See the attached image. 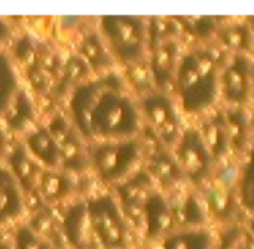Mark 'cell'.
I'll use <instances>...</instances> for the list:
<instances>
[{
    "instance_id": "obj_1",
    "label": "cell",
    "mask_w": 254,
    "mask_h": 249,
    "mask_svg": "<svg viewBox=\"0 0 254 249\" xmlns=\"http://www.w3.org/2000/svg\"><path fill=\"white\" fill-rule=\"evenodd\" d=\"M68 108L76 131L88 140L135 138L140 131L138 104L127 92L124 80L113 73L79 85Z\"/></svg>"
},
{
    "instance_id": "obj_2",
    "label": "cell",
    "mask_w": 254,
    "mask_h": 249,
    "mask_svg": "<svg viewBox=\"0 0 254 249\" xmlns=\"http://www.w3.org/2000/svg\"><path fill=\"white\" fill-rule=\"evenodd\" d=\"M222 64L217 53L204 45L182 52L173 89L180 108L188 114H205L220 97Z\"/></svg>"
},
{
    "instance_id": "obj_3",
    "label": "cell",
    "mask_w": 254,
    "mask_h": 249,
    "mask_svg": "<svg viewBox=\"0 0 254 249\" xmlns=\"http://www.w3.org/2000/svg\"><path fill=\"white\" fill-rule=\"evenodd\" d=\"M109 50L124 64L140 62L149 49V28L141 16L106 15L100 22Z\"/></svg>"
},
{
    "instance_id": "obj_4",
    "label": "cell",
    "mask_w": 254,
    "mask_h": 249,
    "mask_svg": "<svg viewBox=\"0 0 254 249\" xmlns=\"http://www.w3.org/2000/svg\"><path fill=\"white\" fill-rule=\"evenodd\" d=\"M143 156V146L137 138L98 141L89 150V163L104 183L127 180Z\"/></svg>"
},
{
    "instance_id": "obj_5",
    "label": "cell",
    "mask_w": 254,
    "mask_h": 249,
    "mask_svg": "<svg viewBox=\"0 0 254 249\" xmlns=\"http://www.w3.org/2000/svg\"><path fill=\"white\" fill-rule=\"evenodd\" d=\"M240 166L235 162L225 160L217 168L214 175L201 189V200L208 215L223 224H231L238 212V186Z\"/></svg>"
},
{
    "instance_id": "obj_6",
    "label": "cell",
    "mask_w": 254,
    "mask_h": 249,
    "mask_svg": "<svg viewBox=\"0 0 254 249\" xmlns=\"http://www.w3.org/2000/svg\"><path fill=\"white\" fill-rule=\"evenodd\" d=\"M173 154L185 175V180L195 187H202L216 172L217 163L196 128L183 129L173 149Z\"/></svg>"
},
{
    "instance_id": "obj_7",
    "label": "cell",
    "mask_w": 254,
    "mask_h": 249,
    "mask_svg": "<svg viewBox=\"0 0 254 249\" xmlns=\"http://www.w3.org/2000/svg\"><path fill=\"white\" fill-rule=\"evenodd\" d=\"M97 244L104 249H124L128 245V226L122 211L110 195L86 200Z\"/></svg>"
},
{
    "instance_id": "obj_8",
    "label": "cell",
    "mask_w": 254,
    "mask_h": 249,
    "mask_svg": "<svg viewBox=\"0 0 254 249\" xmlns=\"http://www.w3.org/2000/svg\"><path fill=\"white\" fill-rule=\"evenodd\" d=\"M138 108L141 119L149 123L158 140L165 147L174 149L185 129L174 100L167 92L152 91L143 95Z\"/></svg>"
},
{
    "instance_id": "obj_9",
    "label": "cell",
    "mask_w": 254,
    "mask_h": 249,
    "mask_svg": "<svg viewBox=\"0 0 254 249\" xmlns=\"http://www.w3.org/2000/svg\"><path fill=\"white\" fill-rule=\"evenodd\" d=\"M219 91L228 107H246L252 101L254 98L252 55L235 53L222 64Z\"/></svg>"
},
{
    "instance_id": "obj_10",
    "label": "cell",
    "mask_w": 254,
    "mask_h": 249,
    "mask_svg": "<svg viewBox=\"0 0 254 249\" xmlns=\"http://www.w3.org/2000/svg\"><path fill=\"white\" fill-rule=\"evenodd\" d=\"M150 49V56H149V74L156 86V91L165 92L167 88L174 85V77L176 71L179 67V61L182 56V49L177 37L162 40Z\"/></svg>"
},
{
    "instance_id": "obj_11",
    "label": "cell",
    "mask_w": 254,
    "mask_h": 249,
    "mask_svg": "<svg viewBox=\"0 0 254 249\" xmlns=\"http://www.w3.org/2000/svg\"><path fill=\"white\" fill-rule=\"evenodd\" d=\"M201 125L196 128L207 144L214 162L220 165L226 159H229V153L232 151L231 135L228 129V123L225 119L223 108H211L205 114Z\"/></svg>"
},
{
    "instance_id": "obj_12",
    "label": "cell",
    "mask_w": 254,
    "mask_h": 249,
    "mask_svg": "<svg viewBox=\"0 0 254 249\" xmlns=\"http://www.w3.org/2000/svg\"><path fill=\"white\" fill-rule=\"evenodd\" d=\"M141 218L147 239H164L177 230L176 218L168 198H165L158 190L152 192V195L147 198L141 211Z\"/></svg>"
},
{
    "instance_id": "obj_13",
    "label": "cell",
    "mask_w": 254,
    "mask_h": 249,
    "mask_svg": "<svg viewBox=\"0 0 254 249\" xmlns=\"http://www.w3.org/2000/svg\"><path fill=\"white\" fill-rule=\"evenodd\" d=\"M63 230L67 242L74 249H95L98 247L86 202H76L65 211Z\"/></svg>"
},
{
    "instance_id": "obj_14",
    "label": "cell",
    "mask_w": 254,
    "mask_h": 249,
    "mask_svg": "<svg viewBox=\"0 0 254 249\" xmlns=\"http://www.w3.org/2000/svg\"><path fill=\"white\" fill-rule=\"evenodd\" d=\"M177 229L204 227L207 221V211L201 198L193 192H183L168 199Z\"/></svg>"
},
{
    "instance_id": "obj_15",
    "label": "cell",
    "mask_w": 254,
    "mask_h": 249,
    "mask_svg": "<svg viewBox=\"0 0 254 249\" xmlns=\"http://www.w3.org/2000/svg\"><path fill=\"white\" fill-rule=\"evenodd\" d=\"M216 39L223 49L231 52V55H253L254 34L247 21L222 22Z\"/></svg>"
},
{
    "instance_id": "obj_16",
    "label": "cell",
    "mask_w": 254,
    "mask_h": 249,
    "mask_svg": "<svg viewBox=\"0 0 254 249\" xmlns=\"http://www.w3.org/2000/svg\"><path fill=\"white\" fill-rule=\"evenodd\" d=\"M24 209L22 189L6 166H0V224L16 220Z\"/></svg>"
},
{
    "instance_id": "obj_17",
    "label": "cell",
    "mask_w": 254,
    "mask_h": 249,
    "mask_svg": "<svg viewBox=\"0 0 254 249\" xmlns=\"http://www.w3.org/2000/svg\"><path fill=\"white\" fill-rule=\"evenodd\" d=\"M147 174L150 175L153 183L156 181L165 190L174 189L185 180V175L174 154L167 150H156L149 157Z\"/></svg>"
},
{
    "instance_id": "obj_18",
    "label": "cell",
    "mask_w": 254,
    "mask_h": 249,
    "mask_svg": "<svg viewBox=\"0 0 254 249\" xmlns=\"http://www.w3.org/2000/svg\"><path fill=\"white\" fill-rule=\"evenodd\" d=\"M152 192H155L153 180L150 178L147 171H141L134 174L132 177H128L122 183V186L119 187V199L127 209L138 211L141 217L143 206Z\"/></svg>"
},
{
    "instance_id": "obj_19",
    "label": "cell",
    "mask_w": 254,
    "mask_h": 249,
    "mask_svg": "<svg viewBox=\"0 0 254 249\" xmlns=\"http://www.w3.org/2000/svg\"><path fill=\"white\" fill-rule=\"evenodd\" d=\"M25 149L31 157H34L45 166L55 168L61 163V151L49 128L34 129L27 137Z\"/></svg>"
},
{
    "instance_id": "obj_20",
    "label": "cell",
    "mask_w": 254,
    "mask_h": 249,
    "mask_svg": "<svg viewBox=\"0 0 254 249\" xmlns=\"http://www.w3.org/2000/svg\"><path fill=\"white\" fill-rule=\"evenodd\" d=\"M161 249H213V238L204 227L177 229L161 239Z\"/></svg>"
},
{
    "instance_id": "obj_21",
    "label": "cell",
    "mask_w": 254,
    "mask_h": 249,
    "mask_svg": "<svg viewBox=\"0 0 254 249\" xmlns=\"http://www.w3.org/2000/svg\"><path fill=\"white\" fill-rule=\"evenodd\" d=\"M9 166L7 168L22 190H30L33 186L37 184V180L40 177V171L37 168V163L33 160L30 153L24 146H18L10 157H9Z\"/></svg>"
},
{
    "instance_id": "obj_22",
    "label": "cell",
    "mask_w": 254,
    "mask_h": 249,
    "mask_svg": "<svg viewBox=\"0 0 254 249\" xmlns=\"http://www.w3.org/2000/svg\"><path fill=\"white\" fill-rule=\"evenodd\" d=\"M51 134L54 135L60 151H61V162H64L68 168L79 166V162L82 160V150L79 146V141L76 140L74 134L68 128V125L60 117L55 119L54 123L49 126Z\"/></svg>"
},
{
    "instance_id": "obj_23",
    "label": "cell",
    "mask_w": 254,
    "mask_h": 249,
    "mask_svg": "<svg viewBox=\"0 0 254 249\" xmlns=\"http://www.w3.org/2000/svg\"><path fill=\"white\" fill-rule=\"evenodd\" d=\"M225 119L228 123L232 150L243 151L249 143L250 135V120L244 107H226L223 108Z\"/></svg>"
},
{
    "instance_id": "obj_24",
    "label": "cell",
    "mask_w": 254,
    "mask_h": 249,
    "mask_svg": "<svg viewBox=\"0 0 254 249\" xmlns=\"http://www.w3.org/2000/svg\"><path fill=\"white\" fill-rule=\"evenodd\" d=\"M37 187L46 202H58L73 192V181L61 172L43 171L37 180Z\"/></svg>"
},
{
    "instance_id": "obj_25",
    "label": "cell",
    "mask_w": 254,
    "mask_h": 249,
    "mask_svg": "<svg viewBox=\"0 0 254 249\" xmlns=\"http://www.w3.org/2000/svg\"><path fill=\"white\" fill-rule=\"evenodd\" d=\"M179 25L180 28L188 33L190 37L196 39L199 42V45L205 43L207 40L216 37L220 25H222V19L216 18V16H182L179 18Z\"/></svg>"
},
{
    "instance_id": "obj_26",
    "label": "cell",
    "mask_w": 254,
    "mask_h": 249,
    "mask_svg": "<svg viewBox=\"0 0 254 249\" xmlns=\"http://www.w3.org/2000/svg\"><path fill=\"white\" fill-rule=\"evenodd\" d=\"M238 202L254 217V147H252L240 166V178L237 186Z\"/></svg>"
},
{
    "instance_id": "obj_27",
    "label": "cell",
    "mask_w": 254,
    "mask_h": 249,
    "mask_svg": "<svg viewBox=\"0 0 254 249\" xmlns=\"http://www.w3.org/2000/svg\"><path fill=\"white\" fill-rule=\"evenodd\" d=\"M18 92V77L10 58L0 52V116L9 110Z\"/></svg>"
},
{
    "instance_id": "obj_28",
    "label": "cell",
    "mask_w": 254,
    "mask_h": 249,
    "mask_svg": "<svg viewBox=\"0 0 254 249\" xmlns=\"http://www.w3.org/2000/svg\"><path fill=\"white\" fill-rule=\"evenodd\" d=\"M216 249H254V238L247 227L231 224L219 239Z\"/></svg>"
},
{
    "instance_id": "obj_29",
    "label": "cell",
    "mask_w": 254,
    "mask_h": 249,
    "mask_svg": "<svg viewBox=\"0 0 254 249\" xmlns=\"http://www.w3.org/2000/svg\"><path fill=\"white\" fill-rule=\"evenodd\" d=\"M15 249H51V247L31 227H21L15 236Z\"/></svg>"
},
{
    "instance_id": "obj_30",
    "label": "cell",
    "mask_w": 254,
    "mask_h": 249,
    "mask_svg": "<svg viewBox=\"0 0 254 249\" xmlns=\"http://www.w3.org/2000/svg\"><path fill=\"white\" fill-rule=\"evenodd\" d=\"M4 146H6V138H4L3 131L0 129V156H1V153H3V150H4Z\"/></svg>"
},
{
    "instance_id": "obj_31",
    "label": "cell",
    "mask_w": 254,
    "mask_h": 249,
    "mask_svg": "<svg viewBox=\"0 0 254 249\" xmlns=\"http://www.w3.org/2000/svg\"><path fill=\"white\" fill-rule=\"evenodd\" d=\"M247 229H249V232L253 235V238H254V217L250 220V223H249V226H247Z\"/></svg>"
},
{
    "instance_id": "obj_32",
    "label": "cell",
    "mask_w": 254,
    "mask_h": 249,
    "mask_svg": "<svg viewBox=\"0 0 254 249\" xmlns=\"http://www.w3.org/2000/svg\"><path fill=\"white\" fill-rule=\"evenodd\" d=\"M247 22L250 24V27H252V30H253V34H254V16H250V18H247Z\"/></svg>"
},
{
    "instance_id": "obj_33",
    "label": "cell",
    "mask_w": 254,
    "mask_h": 249,
    "mask_svg": "<svg viewBox=\"0 0 254 249\" xmlns=\"http://www.w3.org/2000/svg\"><path fill=\"white\" fill-rule=\"evenodd\" d=\"M252 58H253V77H254V52H253V55H252Z\"/></svg>"
}]
</instances>
